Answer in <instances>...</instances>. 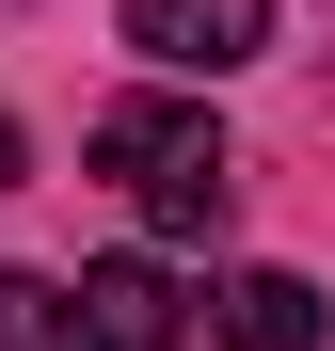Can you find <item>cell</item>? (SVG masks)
<instances>
[{
    "instance_id": "obj_1",
    "label": "cell",
    "mask_w": 335,
    "mask_h": 351,
    "mask_svg": "<svg viewBox=\"0 0 335 351\" xmlns=\"http://www.w3.org/2000/svg\"><path fill=\"white\" fill-rule=\"evenodd\" d=\"M80 160L160 223V240H223V208H240V160H223V128H208L192 96H112L96 128H80Z\"/></svg>"
},
{
    "instance_id": "obj_2",
    "label": "cell",
    "mask_w": 335,
    "mask_h": 351,
    "mask_svg": "<svg viewBox=\"0 0 335 351\" xmlns=\"http://www.w3.org/2000/svg\"><path fill=\"white\" fill-rule=\"evenodd\" d=\"M128 48L176 64V80H223V64L271 48V0H128Z\"/></svg>"
},
{
    "instance_id": "obj_3",
    "label": "cell",
    "mask_w": 335,
    "mask_h": 351,
    "mask_svg": "<svg viewBox=\"0 0 335 351\" xmlns=\"http://www.w3.org/2000/svg\"><path fill=\"white\" fill-rule=\"evenodd\" d=\"M176 335H192V287L160 256H96L80 271V351H176Z\"/></svg>"
},
{
    "instance_id": "obj_4",
    "label": "cell",
    "mask_w": 335,
    "mask_h": 351,
    "mask_svg": "<svg viewBox=\"0 0 335 351\" xmlns=\"http://www.w3.org/2000/svg\"><path fill=\"white\" fill-rule=\"evenodd\" d=\"M319 287L303 271H240V287H223V351H319Z\"/></svg>"
},
{
    "instance_id": "obj_5",
    "label": "cell",
    "mask_w": 335,
    "mask_h": 351,
    "mask_svg": "<svg viewBox=\"0 0 335 351\" xmlns=\"http://www.w3.org/2000/svg\"><path fill=\"white\" fill-rule=\"evenodd\" d=\"M0 351H80V287H48V271H0Z\"/></svg>"
},
{
    "instance_id": "obj_6",
    "label": "cell",
    "mask_w": 335,
    "mask_h": 351,
    "mask_svg": "<svg viewBox=\"0 0 335 351\" xmlns=\"http://www.w3.org/2000/svg\"><path fill=\"white\" fill-rule=\"evenodd\" d=\"M16 176H32V144H16V112H0V192H16Z\"/></svg>"
}]
</instances>
